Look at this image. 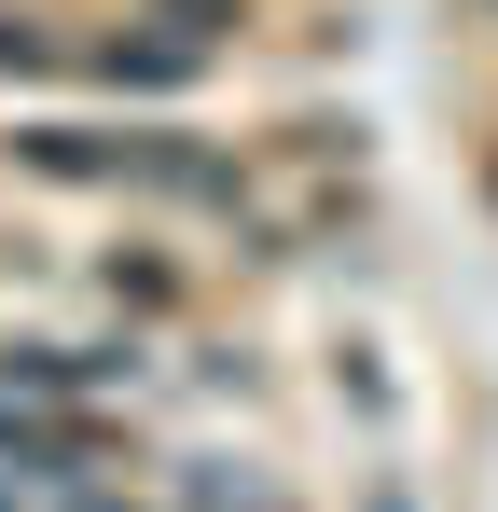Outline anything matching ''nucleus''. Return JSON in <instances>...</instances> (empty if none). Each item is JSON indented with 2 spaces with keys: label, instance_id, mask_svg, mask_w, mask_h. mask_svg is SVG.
<instances>
[{
  "label": "nucleus",
  "instance_id": "2",
  "mask_svg": "<svg viewBox=\"0 0 498 512\" xmlns=\"http://www.w3.org/2000/svg\"><path fill=\"white\" fill-rule=\"evenodd\" d=\"M42 180H111V139H83V125H42V139H14Z\"/></svg>",
  "mask_w": 498,
  "mask_h": 512
},
{
  "label": "nucleus",
  "instance_id": "1",
  "mask_svg": "<svg viewBox=\"0 0 498 512\" xmlns=\"http://www.w3.org/2000/svg\"><path fill=\"white\" fill-rule=\"evenodd\" d=\"M194 56H208V42H97L111 84H194Z\"/></svg>",
  "mask_w": 498,
  "mask_h": 512
},
{
  "label": "nucleus",
  "instance_id": "3",
  "mask_svg": "<svg viewBox=\"0 0 498 512\" xmlns=\"http://www.w3.org/2000/svg\"><path fill=\"white\" fill-rule=\"evenodd\" d=\"M153 14H180V42H222V28H249V0H153Z\"/></svg>",
  "mask_w": 498,
  "mask_h": 512
},
{
  "label": "nucleus",
  "instance_id": "4",
  "mask_svg": "<svg viewBox=\"0 0 498 512\" xmlns=\"http://www.w3.org/2000/svg\"><path fill=\"white\" fill-rule=\"evenodd\" d=\"M0 70H56V42H42V14H0Z\"/></svg>",
  "mask_w": 498,
  "mask_h": 512
},
{
  "label": "nucleus",
  "instance_id": "5",
  "mask_svg": "<svg viewBox=\"0 0 498 512\" xmlns=\"http://www.w3.org/2000/svg\"><path fill=\"white\" fill-rule=\"evenodd\" d=\"M485 194H498V167H485Z\"/></svg>",
  "mask_w": 498,
  "mask_h": 512
}]
</instances>
